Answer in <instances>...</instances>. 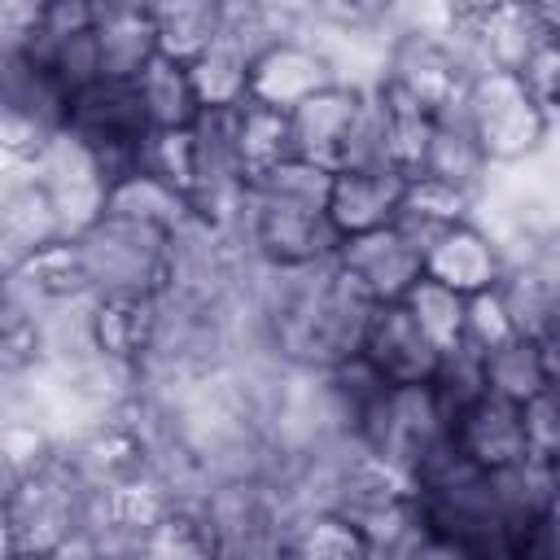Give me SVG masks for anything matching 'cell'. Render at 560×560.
Wrapping results in <instances>:
<instances>
[{"mask_svg": "<svg viewBox=\"0 0 560 560\" xmlns=\"http://www.w3.org/2000/svg\"><path fill=\"white\" fill-rule=\"evenodd\" d=\"M372 298L359 293L332 258L271 271V284L262 289V328L267 346L302 368V372H328L359 354V337L372 315Z\"/></svg>", "mask_w": 560, "mask_h": 560, "instance_id": "6da1fadb", "label": "cell"}, {"mask_svg": "<svg viewBox=\"0 0 560 560\" xmlns=\"http://www.w3.org/2000/svg\"><path fill=\"white\" fill-rule=\"evenodd\" d=\"M328 188L332 171L298 158H284L258 179H249L245 210L236 223L245 249L267 271H293L332 258L341 236L328 223Z\"/></svg>", "mask_w": 560, "mask_h": 560, "instance_id": "7a4b0ae2", "label": "cell"}, {"mask_svg": "<svg viewBox=\"0 0 560 560\" xmlns=\"http://www.w3.org/2000/svg\"><path fill=\"white\" fill-rule=\"evenodd\" d=\"M4 521L18 556H48L88 542L92 481L66 446H52L35 468L18 472L4 494Z\"/></svg>", "mask_w": 560, "mask_h": 560, "instance_id": "3957f363", "label": "cell"}, {"mask_svg": "<svg viewBox=\"0 0 560 560\" xmlns=\"http://www.w3.org/2000/svg\"><path fill=\"white\" fill-rule=\"evenodd\" d=\"M171 245L175 236L122 214H101L74 236L92 298H162L171 280Z\"/></svg>", "mask_w": 560, "mask_h": 560, "instance_id": "277c9868", "label": "cell"}, {"mask_svg": "<svg viewBox=\"0 0 560 560\" xmlns=\"http://www.w3.org/2000/svg\"><path fill=\"white\" fill-rule=\"evenodd\" d=\"M459 109H464V122H468L481 158L490 162V171L534 158L551 136V118L538 109V101L508 70L472 74Z\"/></svg>", "mask_w": 560, "mask_h": 560, "instance_id": "5b68a950", "label": "cell"}, {"mask_svg": "<svg viewBox=\"0 0 560 560\" xmlns=\"http://www.w3.org/2000/svg\"><path fill=\"white\" fill-rule=\"evenodd\" d=\"M350 442L411 481V472L446 442V416L429 385H385L350 424Z\"/></svg>", "mask_w": 560, "mask_h": 560, "instance_id": "8992f818", "label": "cell"}, {"mask_svg": "<svg viewBox=\"0 0 560 560\" xmlns=\"http://www.w3.org/2000/svg\"><path fill=\"white\" fill-rule=\"evenodd\" d=\"M381 83L420 105L429 118H442L464 105V92L472 83V66L438 35V31H398L385 44V70Z\"/></svg>", "mask_w": 560, "mask_h": 560, "instance_id": "52a82bcc", "label": "cell"}, {"mask_svg": "<svg viewBox=\"0 0 560 560\" xmlns=\"http://www.w3.org/2000/svg\"><path fill=\"white\" fill-rule=\"evenodd\" d=\"M26 175L48 192L66 241H74L83 228H92L105 214V197H109V179L96 162V153L74 140L66 127L26 162Z\"/></svg>", "mask_w": 560, "mask_h": 560, "instance_id": "ba28073f", "label": "cell"}, {"mask_svg": "<svg viewBox=\"0 0 560 560\" xmlns=\"http://www.w3.org/2000/svg\"><path fill=\"white\" fill-rule=\"evenodd\" d=\"M332 83H337V70H332L328 52L315 39H306V35H280V39H271L254 57L245 101L267 105L276 114H289V109H298L302 101H311L315 92H324Z\"/></svg>", "mask_w": 560, "mask_h": 560, "instance_id": "9c48e42d", "label": "cell"}, {"mask_svg": "<svg viewBox=\"0 0 560 560\" xmlns=\"http://www.w3.org/2000/svg\"><path fill=\"white\" fill-rule=\"evenodd\" d=\"M332 262L376 306L381 302H402L407 289L424 276V254L394 223L389 228H376V232H363V236H346L337 245Z\"/></svg>", "mask_w": 560, "mask_h": 560, "instance_id": "30bf717a", "label": "cell"}, {"mask_svg": "<svg viewBox=\"0 0 560 560\" xmlns=\"http://www.w3.org/2000/svg\"><path fill=\"white\" fill-rule=\"evenodd\" d=\"M359 359L385 381V385H429L442 354L438 346L416 328L402 302H381L368 315V328L359 337Z\"/></svg>", "mask_w": 560, "mask_h": 560, "instance_id": "8fae6325", "label": "cell"}, {"mask_svg": "<svg viewBox=\"0 0 560 560\" xmlns=\"http://www.w3.org/2000/svg\"><path fill=\"white\" fill-rule=\"evenodd\" d=\"M455 455L481 472H503V468H516L529 459V446H525V420H521V407L508 402V398H494V394H481L472 398L446 429Z\"/></svg>", "mask_w": 560, "mask_h": 560, "instance_id": "7c38bea8", "label": "cell"}, {"mask_svg": "<svg viewBox=\"0 0 560 560\" xmlns=\"http://www.w3.org/2000/svg\"><path fill=\"white\" fill-rule=\"evenodd\" d=\"M359 96H363V88L332 83V88L315 92L311 101H302L298 109H289L284 114V122H289V158L324 166V171H341L346 144H350V127H354V114H359Z\"/></svg>", "mask_w": 560, "mask_h": 560, "instance_id": "4fadbf2b", "label": "cell"}, {"mask_svg": "<svg viewBox=\"0 0 560 560\" xmlns=\"http://www.w3.org/2000/svg\"><path fill=\"white\" fill-rule=\"evenodd\" d=\"M508 258H503V245L477 228L472 219L446 228L429 249H424V276L446 284L451 293L459 298H472V293H486L499 284Z\"/></svg>", "mask_w": 560, "mask_h": 560, "instance_id": "5bb4252c", "label": "cell"}, {"mask_svg": "<svg viewBox=\"0 0 560 560\" xmlns=\"http://www.w3.org/2000/svg\"><path fill=\"white\" fill-rule=\"evenodd\" d=\"M407 179L398 171L385 166H350V171H332V188H328V223L337 228V236H363L376 228H389L398 214Z\"/></svg>", "mask_w": 560, "mask_h": 560, "instance_id": "9a60e30c", "label": "cell"}, {"mask_svg": "<svg viewBox=\"0 0 560 560\" xmlns=\"http://www.w3.org/2000/svg\"><path fill=\"white\" fill-rule=\"evenodd\" d=\"M92 39H96V66L105 83H136L144 66L158 57L149 4H96Z\"/></svg>", "mask_w": 560, "mask_h": 560, "instance_id": "2e32d148", "label": "cell"}, {"mask_svg": "<svg viewBox=\"0 0 560 560\" xmlns=\"http://www.w3.org/2000/svg\"><path fill=\"white\" fill-rule=\"evenodd\" d=\"M416 179H433L468 201H477L486 188H490V162L481 158L468 122H464V109H451L442 118H433V131H429V144H424V162H420V175Z\"/></svg>", "mask_w": 560, "mask_h": 560, "instance_id": "e0dca14e", "label": "cell"}, {"mask_svg": "<svg viewBox=\"0 0 560 560\" xmlns=\"http://www.w3.org/2000/svg\"><path fill=\"white\" fill-rule=\"evenodd\" d=\"M481 381H486V394L525 407L529 398L556 385V341L512 337L494 346L490 354H481Z\"/></svg>", "mask_w": 560, "mask_h": 560, "instance_id": "ac0fdd59", "label": "cell"}, {"mask_svg": "<svg viewBox=\"0 0 560 560\" xmlns=\"http://www.w3.org/2000/svg\"><path fill=\"white\" fill-rule=\"evenodd\" d=\"M280 560H372V551L337 512H293L280 525Z\"/></svg>", "mask_w": 560, "mask_h": 560, "instance_id": "d6986e66", "label": "cell"}, {"mask_svg": "<svg viewBox=\"0 0 560 560\" xmlns=\"http://www.w3.org/2000/svg\"><path fill=\"white\" fill-rule=\"evenodd\" d=\"M131 560H219V542L201 503H175L131 542Z\"/></svg>", "mask_w": 560, "mask_h": 560, "instance_id": "ffe728a7", "label": "cell"}, {"mask_svg": "<svg viewBox=\"0 0 560 560\" xmlns=\"http://www.w3.org/2000/svg\"><path fill=\"white\" fill-rule=\"evenodd\" d=\"M468 210H472L468 197H459V192H451V188H442L433 179H407L402 201H398V214H394V228L424 254L446 228L472 219Z\"/></svg>", "mask_w": 560, "mask_h": 560, "instance_id": "44dd1931", "label": "cell"}, {"mask_svg": "<svg viewBox=\"0 0 560 560\" xmlns=\"http://www.w3.org/2000/svg\"><path fill=\"white\" fill-rule=\"evenodd\" d=\"M136 92H140L149 131H188L197 122V114H201L197 92L188 83V70L179 61L153 57L144 66V74L136 79Z\"/></svg>", "mask_w": 560, "mask_h": 560, "instance_id": "7402d4cb", "label": "cell"}, {"mask_svg": "<svg viewBox=\"0 0 560 560\" xmlns=\"http://www.w3.org/2000/svg\"><path fill=\"white\" fill-rule=\"evenodd\" d=\"M105 214H122V219L149 223V228H158V232H166V236H175V232L192 219L188 201H184L175 188H166L162 179H153L149 171L122 175V179L109 188V197H105Z\"/></svg>", "mask_w": 560, "mask_h": 560, "instance_id": "603a6c76", "label": "cell"}, {"mask_svg": "<svg viewBox=\"0 0 560 560\" xmlns=\"http://www.w3.org/2000/svg\"><path fill=\"white\" fill-rule=\"evenodd\" d=\"M149 13H153V35H158V57L179 61V66L197 61L223 22V4H201V0L149 4Z\"/></svg>", "mask_w": 560, "mask_h": 560, "instance_id": "cb8c5ba5", "label": "cell"}, {"mask_svg": "<svg viewBox=\"0 0 560 560\" xmlns=\"http://www.w3.org/2000/svg\"><path fill=\"white\" fill-rule=\"evenodd\" d=\"M232 136H236V158L245 179H258L262 171H271L276 162L289 158V122L284 114L267 109V105H236L232 109Z\"/></svg>", "mask_w": 560, "mask_h": 560, "instance_id": "d4e9b609", "label": "cell"}, {"mask_svg": "<svg viewBox=\"0 0 560 560\" xmlns=\"http://www.w3.org/2000/svg\"><path fill=\"white\" fill-rule=\"evenodd\" d=\"M402 306H407V315L416 319V328L438 346V354H451V350L464 341V298L451 293L446 284L420 276V280L407 289Z\"/></svg>", "mask_w": 560, "mask_h": 560, "instance_id": "484cf974", "label": "cell"}, {"mask_svg": "<svg viewBox=\"0 0 560 560\" xmlns=\"http://www.w3.org/2000/svg\"><path fill=\"white\" fill-rule=\"evenodd\" d=\"M140 171L175 188L184 201L192 192V131H153L140 158Z\"/></svg>", "mask_w": 560, "mask_h": 560, "instance_id": "4316f807", "label": "cell"}, {"mask_svg": "<svg viewBox=\"0 0 560 560\" xmlns=\"http://www.w3.org/2000/svg\"><path fill=\"white\" fill-rule=\"evenodd\" d=\"M512 337H516V328H512V319H508V311H503L494 289L464 298V341L459 346H468L477 354H490L494 346H503Z\"/></svg>", "mask_w": 560, "mask_h": 560, "instance_id": "83f0119b", "label": "cell"}, {"mask_svg": "<svg viewBox=\"0 0 560 560\" xmlns=\"http://www.w3.org/2000/svg\"><path fill=\"white\" fill-rule=\"evenodd\" d=\"M516 79H521V88L538 101V109H542L547 118H556V92H560V35L534 44L529 57L521 61Z\"/></svg>", "mask_w": 560, "mask_h": 560, "instance_id": "f1b7e54d", "label": "cell"}, {"mask_svg": "<svg viewBox=\"0 0 560 560\" xmlns=\"http://www.w3.org/2000/svg\"><path fill=\"white\" fill-rule=\"evenodd\" d=\"M560 407H556V385L542 389L538 398H529L521 407V420H525V446H529V459L538 464H556V446H560Z\"/></svg>", "mask_w": 560, "mask_h": 560, "instance_id": "f546056e", "label": "cell"}, {"mask_svg": "<svg viewBox=\"0 0 560 560\" xmlns=\"http://www.w3.org/2000/svg\"><path fill=\"white\" fill-rule=\"evenodd\" d=\"M79 560H131V547H92V542H79L70 547Z\"/></svg>", "mask_w": 560, "mask_h": 560, "instance_id": "4dcf8cb0", "label": "cell"}, {"mask_svg": "<svg viewBox=\"0 0 560 560\" xmlns=\"http://www.w3.org/2000/svg\"><path fill=\"white\" fill-rule=\"evenodd\" d=\"M0 560H18V551H13V534H9V521H4V508H0Z\"/></svg>", "mask_w": 560, "mask_h": 560, "instance_id": "1f68e13d", "label": "cell"}, {"mask_svg": "<svg viewBox=\"0 0 560 560\" xmlns=\"http://www.w3.org/2000/svg\"><path fill=\"white\" fill-rule=\"evenodd\" d=\"M18 560H79L74 551H48V556H18Z\"/></svg>", "mask_w": 560, "mask_h": 560, "instance_id": "d6a6232c", "label": "cell"}]
</instances>
